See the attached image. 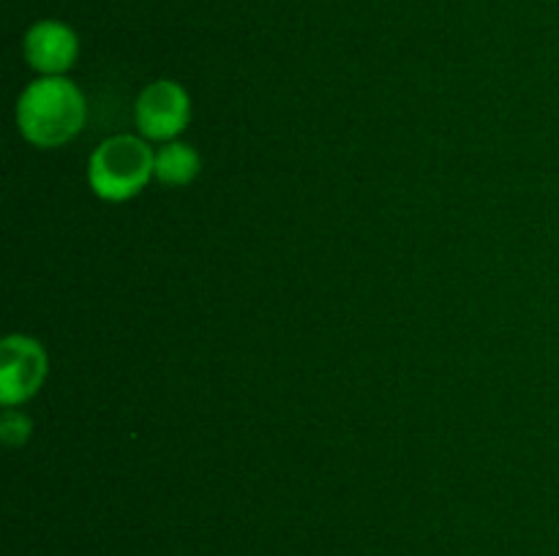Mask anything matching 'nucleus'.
<instances>
[{
  "label": "nucleus",
  "mask_w": 559,
  "mask_h": 556,
  "mask_svg": "<svg viewBox=\"0 0 559 556\" xmlns=\"http://www.w3.org/2000/svg\"><path fill=\"white\" fill-rule=\"evenodd\" d=\"M134 123L147 142H173L189 129L191 96L180 82L156 80L142 87L134 104Z\"/></svg>",
  "instance_id": "obj_4"
},
{
  "label": "nucleus",
  "mask_w": 559,
  "mask_h": 556,
  "mask_svg": "<svg viewBox=\"0 0 559 556\" xmlns=\"http://www.w3.org/2000/svg\"><path fill=\"white\" fill-rule=\"evenodd\" d=\"M49 358L38 338L11 333L0 341V403L20 407L47 382Z\"/></svg>",
  "instance_id": "obj_3"
},
{
  "label": "nucleus",
  "mask_w": 559,
  "mask_h": 556,
  "mask_svg": "<svg viewBox=\"0 0 559 556\" xmlns=\"http://www.w3.org/2000/svg\"><path fill=\"white\" fill-rule=\"evenodd\" d=\"M22 52L31 69H36L41 76H63L76 63L80 41L69 25L58 20H44L25 33Z\"/></svg>",
  "instance_id": "obj_5"
},
{
  "label": "nucleus",
  "mask_w": 559,
  "mask_h": 556,
  "mask_svg": "<svg viewBox=\"0 0 559 556\" xmlns=\"http://www.w3.org/2000/svg\"><path fill=\"white\" fill-rule=\"evenodd\" d=\"M33 434V423L25 412L14 407L3 409V418H0V439L9 447H25L27 439Z\"/></svg>",
  "instance_id": "obj_7"
},
{
  "label": "nucleus",
  "mask_w": 559,
  "mask_h": 556,
  "mask_svg": "<svg viewBox=\"0 0 559 556\" xmlns=\"http://www.w3.org/2000/svg\"><path fill=\"white\" fill-rule=\"evenodd\" d=\"M202 169V158L189 142H164L156 147V161H153V174L162 185L169 189H183V185L194 183L197 174Z\"/></svg>",
  "instance_id": "obj_6"
},
{
  "label": "nucleus",
  "mask_w": 559,
  "mask_h": 556,
  "mask_svg": "<svg viewBox=\"0 0 559 556\" xmlns=\"http://www.w3.org/2000/svg\"><path fill=\"white\" fill-rule=\"evenodd\" d=\"M16 129L41 150L63 147L85 129L87 101L66 76H38L16 98Z\"/></svg>",
  "instance_id": "obj_1"
},
{
  "label": "nucleus",
  "mask_w": 559,
  "mask_h": 556,
  "mask_svg": "<svg viewBox=\"0 0 559 556\" xmlns=\"http://www.w3.org/2000/svg\"><path fill=\"white\" fill-rule=\"evenodd\" d=\"M156 150L145 136L115 134L87 158V185L104 202H129L151 183Z\"/></svg>",
  "instance_id": "obj_2"
}]
</instances>
